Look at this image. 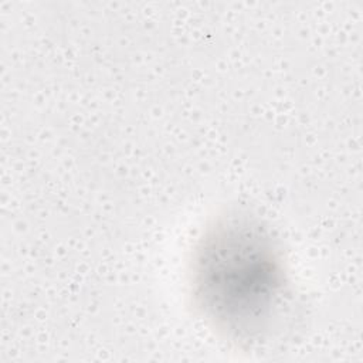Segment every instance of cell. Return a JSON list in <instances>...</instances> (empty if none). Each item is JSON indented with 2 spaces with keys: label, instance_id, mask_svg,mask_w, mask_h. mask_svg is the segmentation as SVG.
I'll return each instance as SVG.
<instances>
[{
  "label": "cell",
  "instance_id": "obj_1",
  "mask_svg": "<svg viewBox=\"0 0 363 363\" xmlns=\"http://www.w3.org/2000/svg\"><path fill=\"white\" fill-rule=\"evenodd\" d=\"M193 294L216 329L241 340L261 337L286 295L282 262L271 237L248 218L218 223L196 252Z\"/></svg>",
  "mask_w": 363,
  "mask_h": 363
}]
</instances>
